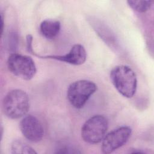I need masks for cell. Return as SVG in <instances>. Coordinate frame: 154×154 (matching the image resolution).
<instances>
[{"label":"cell","mask_w":154,"mask_h":154,"mask_svg":"<svg viewBox=\"0 0 154 154\" xmlns=\"http://www.w3.org/2000/svg\"><path fill=\"white\" fill-rule=\"evenodd\" d=\"M12 153H37L32 147L20 140H16L13 142L11 146Z\"/></svg>","instance_id":"10"},{"label":"cell","mask_w":154,"mask_h":154,"mask_svg":"<svg viewBox=\"0 0 154 154\" xmlns=\"http://www.w3.org/2000/svg\"><path fill=\"white\" fill-rule=\"evenodd\" d=\"M110 79L116 89L123 96L131 98L135 94L137 79L130 67L125 65L116 66L110 72Z\"/></svg>","instance_id":"1"},{"label":"cell","mask_w":154,"mask_h":154,"mask_svg":"<svg viewBox=\"0 0 154 154\" xmlns=\"http://www.w3.org/2000/svg\"><path fill=\"white\" fill-rule=\"evenodd\" d=\"M61 23L58 20L46 19L42 22L40 25V31L42 35L48 39L54 38L59 33Z\"/></svg>","instance_id":"9"},{"label":"cell","mask_w":154,"mask_h":154,"mask_svg":"<svg viewBox=\"0 0 154 154\" xmlns=\"http://www.w3.org/2000/svg\"><path fill=\"white\" fill-rule=\"evenodd\" d=\"M132 129L129 126H121L105 135L102 140L101 149L103 153H111L126 143Z\"/></svg>","instance_id":"6"},{"label":"cell","mask_w":154,"mask_h":154,"mask_svg":"<svg viewBox=\"0 0 154 154\" xmlns=\"http://www.w3.org/2000/svg\"><path fill=\"white\" fill-rule=\"evenodd\" d=\"M127 3L134 10L139 13H144L150 8L153 4V1L129 0L127 1Z\"/></svg>","instance_id":"11"},{"label":"cell","mask_w":154,"mask_h":154,"mask_svg":"<svg viewBox=\"0 0 154 154\" xmlns=\"http://www.w3.org/2000/svg\"><path fill=\"white\" fill-rule=\"evenodd\" d=\"M1 33L2 34L3 33V29H4V18H3V16H2V14H1Z\"/></svg>","instance_id":"13"},{"label":"cell","mask_w":154,"mask_h":154,"mask_svg":"<svg viewBox=\"0 0 154 154\" xmlns=\"http://www.w3.org/2000/svg\"><path fill=\"white\" fill-rule=\"evenodd\" d=\"M108 128L107 119L102 115H94L85 122L81 128L83 140L89 144H97L102 141Z\"/></svg>","instance_id":"4"},{"label":"cell","mask_w":154,"mask_h":154,"mask_svg":"<svg viewBox=\"0 0 154 154\" xmlns=\"http://www.w3.org/2000/svg\"><path fill=\"white\" fill-rule=\"evenodd\" d=\"M20 129L26 139L31 142L40 141L44 135V129L40 120L32 115L25 116L20 122Z\"/></svg>","instance_id":"7"},{"label":"cell","mask_w":154,"mask_h":154,"mask_svg":"<svg viewBox=\"0 0 154 154\" xmlns=\"http://www.w3.org/2000/svg\"><path fill=\"white\" fill-rule=\"evenodd\" d=\"M29 106L28 94L20 89L9 91L2 100L4 113L11 119H17L25 116L29 109Z\"/></svg>","instance_id":"2"},{"label":"cell","mask_w":154,"mask_h":154,"mask_svg":"<svg viewBox=\"0 0 154 154\" xmlns=\"http://www.w3.org/2000/svg\"><path fill=\"white\" fill-rule=\"evenodd\" d=\"M9 71L24 80H30L36 73V66L31 57L17 53L10 55L7 60Z\"/></svg>","instance_id":"5"},{"label":"cell","mask_w":154,"mask_h":154,"mask_svg":"<svg viewBox=\"0 0 154 154\" xmlns=\"http://www.w3.org/2000/svg\"><path fill=\"white\" fill-rule=\"evenodd\" d=\"M43 58L53 59L66 62L72 65H81L84 63L87 58V53L84 47L80 44L73 45L68 53L63 55H46L40 57Z\"/></svg>","instance_id":"8"},{"label":"cell","mask_w":154,"mask_h":154,"mask_svg":"<svg viewBox=\"0 0 154 154\" xmlns=\"http://www.w3.org/2000/svg\"><path fill=\"white\" fill-rule=\"evenodd\" d=\"M96 84L89 80H79L70 84L67 90V97L72 106L82 108L89 98L96 92Z\"/></svg>","instance_id":"3"},{"label":"cell","mask_w":154,"mask_h":154,"mask_svg":"<svg viewBox=\"0 0 154 154\" xmlns=\"http://www.w3.org/2000/svg\"><path fill=\"white\" fill-rule=\"evenodd\" d=\"M26 48H27V50L28 52L32 53V54H34V52H33V49H32V36L31 34H28L26 35Z\"/></svg>","instance_id":"12"}]
</instances>
